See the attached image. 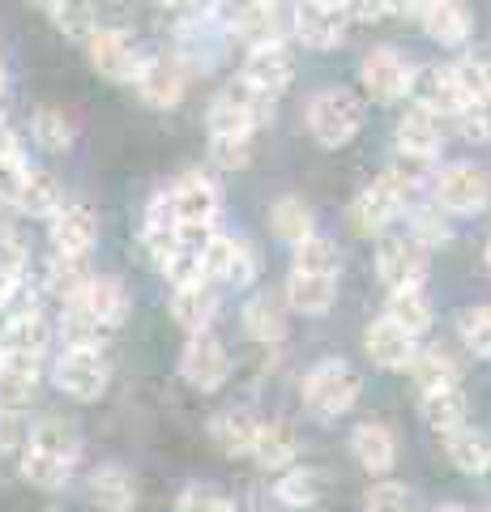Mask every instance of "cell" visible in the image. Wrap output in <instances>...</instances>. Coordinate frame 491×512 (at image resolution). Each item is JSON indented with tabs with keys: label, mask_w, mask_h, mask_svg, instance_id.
Masks as SVG:
<instances>
[{
	"label": "cell",
	"mask_w": 491,
	"mask_h": 512,
	"mask_svg": "<svg viewBox=\"0 0 491 512\" xmlns=\"http://www.w3.org/2000/svg\"><path fill=\"white\" fill-rule=\"evenodd\" d=\"M82 440L65 419H43L22 440V474L43 491H60L73 478Z\"/></svg>",
	"instance_id": "cell-1"
},
{
	"label": "cell",
	"mask_w": 491,
	"mask_h": 512,
	"mask_svg": "<svg viewBox=\"0 0 491 512\" xmlns=\"http://www.w3.org/2000/svg\"><path fill=\"white\" fill-rule=\"evenodd\" d=\"M363 99L355 90H346V86H325V90H316L308 107H304V124H308V133L316 146H325V150H342V146H351V141L359 137V128H363Z\"/></svg>",
	"instance_id": "cell-2"
},
{
	"label": "cell",
	"mask_w": 491,
	"mask_h": 512,
	"mask_svg": "<svg viewBox=\"0 0 491 512\" xmlns=\"http://www.w3.org/2000/svg\"><path fill=\"white\" fill-rule=\"evenodd\" d=\"M274 94H265L257 86H248L244 77H235L223 90L210 99V111H205V128L210 133H248L257 137L261 128L274 120Z\"/></svg>",
	"instance_id": "cell-3"
},
{
	"label": "cell",
	"mask_w": 491,
	"mask_h": 512,
	"mask_svg": "<svg viewBox=\"0 0 491 512\" xmlns=\"http://www.w3.org/2000/svg\"><path fill=\"white\" fill-rule=\"evenodd\" d=\"M359 389H363V380H359V372L351 363L325 359L304 376V406H308L312 419L334 423L359 402Z\"/></svg>",
	"instance_id": "cell-4"
},
{
	"label": "cell",
	"mask_w": 491,
	"mask_h": 512,
	"mask_svg": "<svg viewBox=\"0 0 491 512\" xmlns=\"http://www.w3.org/2000/svg\"><path fill=\"white\" fill-rule=\"evenodd\" d=\"M427 197H432L445 214H483L491 205V180L483 167L474 163H445L432 171V184H427Z\"/></svg>",
	"instance_id": "cell-5"
},
{
	"label": "cell",
	"mask_w": 491,
	"mask_h": 512,
	"mask_svg": "<svg viewBox=\"0 0 491 512\" xmlns=\"http://www.w3.org/2000/svg\"><path fill=\"white\" fill-rule=\"evenodd\" d=\"M86 60H90L94 73L107 77V82L133 86V77L141 69V60H146V52H141L137 39L124 26H94L86 35Z\"/></svg>",
	"instance_id": "cell-6"
},
{
	"label": "cell",
	"mask_w": 491,
	"mask_h": 512,
	"mask_svg": "<svg viewBox=\"0 0 491 512\" xmlns=\"http://www.w3.org/2000/svg\"><path fill=\"white\" fill-rule=\"evenodd\" d=\"M415 69L419 64L406 52H398V47H372V52L359 60V86L376 103H402V99H410Z\"/></svg>",
	"instance_id": "cell-7"
},
{
	"label": "cell",
	"mask_w": 491,
	"mask_h": 512,
	"mask_svg": "<svg viewBox=\"0 0 491 512\" xmlns=\"http://www.w3.org/2000/svg\"><path fill=\"white\" fill-rule=\"evenodd\" d=\"M291 35L295 43H304L308 52H329L346 39L351 18H346L342 0H291Z\"/></svg>",
	"instance_id": "cell-8"
},
{
	"label": "cell",
	"mask_w": 491,
	"mask_h": 512,
	"mask_svg": "<svg viewBox=\"0 0 491 512\" xmlns=\"http://www.w3.org/2000/svg\"><path fill=\"white\" fill-rule=\"evenodd\" d=\"M376 278L389 291H423L427 282V248L410 235H393L380 239L376 248Z\"/></svg>",
	"instance_id": "cell-9"
},
{
	"label": "cell",
	"mask_w": 491,
	"mask_h": 512,
	"mask_svg": "<svg viewBox=\"0 0 491 512\" xmlns=\"http://www.w3.org/2000/svg\"><path fill=\"white\" fill-rule=\"evenodd\" d=\"M112 367H107L99 346H65V355L56 359V384L77 402H94L107 393Z\"/></svg>",
	"instance_id": "cell-10"
},
{
	"label": "cell",
	"mask_w": 491,
	"mask_h": 512,
	"mask_svg": "<svg viewBox=\"0 0 491 512\" xmlns=\"http://www.w3.org/2000/svg\"><path fill=\"white\" fill-rule=\"evenodd\" d=\"M133 90H137V99L146 107L171 111V107L184 103L188 73H184V64L176 56H146L141 60V69H137V77H133Z\"/></svg>",
	"instance_id": "cell-11"
},
{
	"label": "cell",
	"mask_w": 491,
	"mask_h": 512,
	"mask_svg": "<svg viewBox=\"0 0 491 512\" xmlns=\"http://www.w3.org/2000/svg\"><path fill=\"white\" fill-rule=\"evenodd\" d=\"M240 77L248 86H257L265 94H287V86L295 82V56H291V43L287 39H265V43H252L248 56L240 64Z\"/></svg>",
	"instance_id": "cell-12"
},
{
	"label": "cell",
	"mask_w": 491,
	"mask_h": 512,
	"mask_svg": "<svg viewBox=\"0 0 491 512\" xmlns=\"http://www.w3.org/2000/svg\"><path fill=\"white\" fill-rule=\"evenodd\" d=\"M65 308L77 312V316H86V320H94V325H103V329H116V325H124V316H129V291H124L116 278L90 274L65 299Z\"/></svg>",
	"instance_id": "cell-13"
},
{
	"label": "cell",
	"mask_w": 491,
	"mask_h": 512,
	"mask_svg": "<svg viewBox=\"0 0 491 512\" xmlns=\"http://www.w3.org/2000/svg\"><path fill=\"white\" fill-rule=\"evenodd\" d=\"M47 239L56 256H90L99 244V214L86 201H65L47 218Z\"/></svg>",
	"instance_id": "cell-14"
},
{
	"label": "cell",
	"mask_w": 491,
	"mask_h": 512,
	"mask_svg": "<svg viewBox=\"0 0 491 512\" xmlns=\"http://www.w3.org/2000/svg\"><path fill=\"white\" fill-rule=\"evenodd\" d=\"M402 210H406V192L393 184L389 175H376L351 201V227H355V235H380L389 222H398Z\"/></svg>",
	"instance_id": "cell-15"
},
{
	"label": "cell",
	"mask_w": 491,
	"mask_h": 512,
	"mask_svg": "<svg viewBox=\"0 0 491 512\" xmlns=\"http://www.w3.org/2000/svg\"><path fill=\"white\" fill-rule=\"evenodd\" d=\"M171 205H176L180 227H214L218 210H223V192L205 171H184L171 184Z\"/></svg>",
	"instance_id": "cell-16"
},
{
	"label": "cell",
	"mask_w": 491,
	"mask_h": 512,
	"mask_svg": "<svg viewBox=\"0 0 491 512\" xmlns=\"http://www.w3.org/2000/svg\"><path fill=\"white\" fill-rule=\"evenodd\" d=\"M180 372L193 389H218L231 372V359H227V346L214 338L210 329H197L188 333L184 342V355H180Z\"/></svg>",
	"instance_id": "cell-17"
},
{
	"label": "cell",
	"mask_w": 491,
	"mask_h": 512,
	"mask_svg": "<svg viewBox=\"0 0 491 512\" xmlns=\"http://www.w3.org/2000/svg\"><path fill=\"white\" fill-rule=\"evenodd\" d=\"M363 350H368V359L376 367H385V372H410V363H415L419 346H415V333L402 329L398 320L380 316L368 325V333H363Z\"/></svg>",
	"instance_id": "cell-18"
},
{
	"label": "cell",
	"mask_w": 491,
	"mask_h": 512,
	"mask_svg": "<svg viewBox=\"0 0 491 512\" xmlns=\"http://www.w3.org/2000/svg\"><path fill=\"white\" fill-rule=\"evenodd\" d=\"M393 146H398V154L436 163L440 150H445V128H440V116L423 111L419 103H410L398 116V124H393Z\"/></svg>",
	"instance_id": "cell-19"
},
{
	"label": "cell",
	"mask_w": 491,
	"mask_h": 512,
	"mask_svg": "<svg viewBox=\"0 0 491 512\" xmlns=\"http://www.w3.org/2000/svg\"><path fill=\"white\" fill-rule=\"evenodd\" d=\"M410 99H415L423 111L440 116V120H453L457 111H466L449 64H419V69H415V82H410Z\"/></svg>",
	"instance_id": "cell-20"
},
{
	"label": "cell",
	"mask_w": 491,
	"mask_h": 512,
	"mask_svg": "<svg viewBox=\"0 0 491 512\" xmlns=\"http://www.w3.org/2000/svg\"><path fill=\"white\" fill-rule=\"evenodd\" d=\"M419 22H423V35L440 47H462L474 30L466 0H432V5L419 9Z\"/></svg>",
	"instance_id": "cell-21"
},
{
	"label": "cell",
	"mask_w": 491,
	"mask_h": 512,
	"mask_svg": "<svg viewBox=\"0 0 491 512\" xmlns=\"http://www.w3.org/2000/svg\"><path fill=\"white\" fill-rule=\"evenodd\" d=\"M39 384V355H18V350H0V410L30 406Z\"/></svg>",
	"instance_id": "cell-22"
},
{
	"label": "cell",
	"mask_w": 491,
	"mask_h": 512,
	"mask_svg": "<svg viewBox=\"0 0 491 512\" xmlns=\"http://www.w3.org/2000/svg\"><path fill=\"white\" fill-rule=\"evenodd\" d=\"M90 500L103 512H133L137 508V478L129 466L120 461H107V466L94 470L90 478Z\"/></svg>",
	"instance_id": "cell-23"
},
{
	"label": "cell",
	"mask_w": 491,
	"mask_h": 512,
	"mask_svg": "<svg viewBox=\"0 0 491 512\" xmlns=\"http://www.w3.org/2000/svg\"><path fill=\"white\" fill-rule=\"evenodd\" d=\"M351 448H355V461L368 474H380L385 478L393 466H398V436L385 427V423H359L355 436H351Z\"/></svg>",
	"instance_id": "cell-24"
},
{
	"label": "cell",
	"mask_w": 491,
	"mask_h": 512,
	"mask_svg": "<svg viewBox=\"0 0 491 512\" xmlns=\"http://www.w3.org/2000/svg\"><path fill=\"white\" fill-rule=\"evenodd\" d=\"M248 457L257 461L261 470L282 474V470H291V466H295V457H299V440H295V431H291L287 423H261Z\"/></svg>",
	"instance_id": "cell-25"
},
{
	"label": "cell",
	"mask_w": 491,
	"mask_h": 512,
	"mask_svg": "<svg viewBox=\"0 0 491 512\" xmlns=\"http://www.w3.org/2000/svg\"><path fill=\"white\" fill-rule=\"evenodd\" d=\"M338 299V274H304V269H291L287 282V303L304 316H325Z\"/></svg>",
	"instance_id": "cell-26"
},
{
	"label": "cell",
	"mask_w": 491,
	"mask_h": 512,
	"mask_svg": "<svg viewBox=\"0 0 491 512\" xmlns=\"http://www.w3.org/2000/svg\"><path fill=\"white\" fill-rule=\"evenodd\" d=\"M218 312V291L210 282H193V286H176L171 295V320L184 329V333H197V329H210V320Z\"/></svg>",
	"instance_id": "cell-27"
},
{
	"label": "cell",
	"mask_w": 491,
	"mask_h": 512,
	"mask_svg": "<svg viewBox=\"0 0 491 512\" xmlns=\"http://www.w3.org/2000/svg\"><path fill=\"white\" fill-rule=\"evenodd\" d=\"M18 205L22 214H35V218H52L60 205H65V188L56 184V175L52 171H43V167H30L26 171V180L18 188Z\"/></svg>",
	"instance_id": "cell-28"
},
{
	"label": "cell",
	"mask_w": 491,
	"mask_h": 512,
	"mask_svg": "<svg viewBox=\"0 0 491 512\" xmlns=\"http://www.w3.org/2000/svg\"><path fill=\"white\" fill-rule=\"evenodd\" d=\"M419 414H423V423L432 431L449 436V431L466 427V397H462L457 384H449V389H427L419 397Z\"/></svg>",
	"instance_id": "cell-29"
},
{
	"label": "cell",
	"mask_w": 491,
	"mask_h": 512,
	"mask_svg": "<svg viewBox=\"0 0 491 512\" xmlns=\"http://www.w3.org/2000/svg\"><path fill=\"white\" fill-rule=\"evenodd\" d=\"M35 5L43 9V18L52 22L60 35H69V39H82L94 26H103L99 22V9H94V0H35Z\"/></svg>",
	"instance_id": "cell-30"
},
{
	"label": "cell",
	"mask_w": 491,
	"mask_h": 512,
	"mask_svg": "<svg viewBox=\"0 0 491 512\" xmlns=\"http://www.w3.org/2000/svg\"><path fill=\"white\" fill-rule=\"evenodd\" d=\"M43 346H47V320L39 308H22L5 320L0 329V350H18V355H39L43 359Z\"/></svg>",
	"instance_id": "cell-31"
},
{
	"label": "cell",
	"mask_w": 491,
	"mask_h": 512,
	"mask_svg": "<svg viewBox=\"0 0 491 512\" xmlns=\"http://www.w3.org/2000/svg\"><path fill=\"white\" fill-rule=\"evenodd\" d=\"M457 94H462L466 111H491V60L483 56H462L449 64Z\"/></svg>",
	"instance_id": "cell-32"
},
{
	"label": "cell",
	"mask_w": 491,
	"mask_h": 512,
	"mask_svg": "<svg viewBox=\"0 0 491 512\" xmlns=\"http://www.w3.org/2000/svg\"><path fill=\"white\" fill-rule=\"evenodd\" d=\"M445 453L462 474H487L491 470V436L474 427H457L445 436Z\"/></svg>",
	"instance_id": "cell-33"
},
{
	"label": "cell",
	"mask_w": 491,
	"mask_h": 512,
	"mask_svg": "<svg viewBox=\"0 0 491 512\" xmlns=\"http://www.w3.org/2000/svg\"><path fill=\"white\" fill-rule=\"evenodd\" d=\"M30 137H35V146L47 154H69L77 141V124L60 107H39L35 116H30Z\"/></svg>",
	"instance_id": "cell-34"
},
{
	"label": "cell",
	"mask_w": 491,
	"mask_h": 512,
	"mask_svg": "<svg viewBox=\"0 0 491 512\" xmlns=\"http://www.w3.org/2000/svg\"><path fill=\"white\" fill-rule=\"evenodd\" d=\"M274 495L282 508H316L325 495V478L308 466H291V470H282V478L274 483Z\"/></svg>",
	"instance_id": "cell-35"
},
{
	"label": "cell",
	"mask_w": 491,
	"mask_h": 512,
	"mask_svg": "<svg viewBox=\"0 0 491 512\" xmlns=\"http://www.w3.org/2000/svg\"><path fill=\"white\" fill-rule=\"evenodd\" d=\"M244 333L252 342H282L287 338V316H282V308L269 295H252L244 303Z\"/></svg>",
	"instance_id": "cell-36"
},
{
	"label": "cell",
	"mask_w": 491,
	"mask_h": 512,
	"mask_svg": "<svg viewBox=\"0 0 491 512\" xmlns=\"http://www.w3.org/2000/svg\"><path fill=\"white\" fill-rule=\"evenodd\" d=\"M269 222H274V235L278 239H287V244L295 248L299 239H308L316 231V218H312V205L304 197H278L274 201V210H269Z\"/></svg>",
	"instance_id": "cell-37"
},
{
	"label": "cell",
	"mask_w": 491,
	"mask_h": 512,
	"mask_svg": "<svg viewBox=\"0 0 491 512\" xmlns=\"http://www.w3.org/2000/svg\"><path fill=\"white\" fill-rule=\"evenodd\" d=\"M257 419H252L248 410H227V414H218L214 427H210V436L214 444L223 448V453L231 457H240V453H252V440H257Z\"/></svg>",
	"instance_id": "cell-38"
},
{
	"label": "cell",
	"mask_w": 491,
	"mask_h": 512,
	"mask_svg": "<svg viewBox=\"0 0 491 512\" xmlns=\"http://www.w3.org/2000/svg\"><path fill=\"white\" fill-rule=\"evenodd\" d=\"M410 376H415L419 393L427 389H449V384L462 380V367H457L445 350H423V355H415V363H410Z\"/></svg>",
	"instance_id": "cell-39"
},
{
	"label": "cell",
	"mask_w": 491,
	"mask_h": 512,
	"mask_svg": "<svg viewBox=\"0 0 491 512\" xmlns=\"http://www.w3.org/2000/svg\"><path fill=\"white\" fill-rule=\"evenodd\" d=\"M385 316H389V320H398V325L410 329L415 338L432 329V303L423 299V291H389Z\"/></svg>",
	"instance_id": "cell-40"
},
{
	"label": "cell",
	"mask_w": 491,
	"mask_h": 512,
	"mask_svg": "<svg viewBox=\"0 0 491 512\" xmlns=\"http://www.w3.org/2000/svg\"><path fill=\"white\" fill-rule=\"evenodd\" d=\"M295 269H304V274H338L342 269V256H338V244L329 235H308L295 244Z\"/></svg>",
	"instance_id": "cell-41"
},
{
	"label": "cell",
	"mask_w": 491,
	"mask_h": 512,
	"mask_svg": "<svg viewBox=\"0 0 491 512\" xmlns=\"http://www.w3.org/2000/svg\"><path fill=\"white\" fill-rule=\"evenodd\" d=\"M26 171H30V163H26V154H22L18 133H13L9 141H0V205L18 201V188L26 180Z\"/></svg>",
	"instance_id": "cell-42"
},
{
	"label": "cell",
	"mask_w": 491,
	"mask_h": 512,
	"mask_svg": "<svg viewBox=\"0 0 491 512\" xmlns=\"http://www.w3.org/2000/svg\"><path fill=\"white\" fill-rule=\"evenodd\" d=\"M457 333L474 359H491V303H479V308H466L457 316Z\"/></svg>",
	"instance_id": "cell-43"
},
{
	"label": "cell",
	"mask_w": 491,
	"mask_h": 512,
	"mask_svg": "<svg viewBox=\"0 0 491 512\" xmlns=\"http://www.w3.org/2000/svg\"><path fill=\"white\" fill-rule=\"evenodd\" d=\"M210 158L223 171H240L252 163V137L248 133H210Z\"/></svg>",
	"instance_id": "cell-44"
},
{
	"label": "cell",
	"mask_w": 491,
	"mask_h": 512,
	"mask_svg": "<svg viewBox=\"0 0 491 512\" xmlns=\"http://www.w3.org/2000/svg\"><path fill=\"white\" fill-rule=\"evenodd\" d=\"M86 278V256H52L47 265V291H56L60 299H69Z\"/></svg>",
	"instance_id": "cell-45"
},
{
	"label": "cell",
	"mask_w": 491,
	"mask_h": 512,
	"mask_svg": "<svg viewBox=\"0 0 491 512\" xmlns=\"http://www.w3.org/2000/svg\"><path fill=\"white\" fill-rule=\"evenodd\" d=\"M410 239H419L423 248H436L449 239V222H445V210L436 201H427L415 210V222H410Z\"/></svg>",
	"instance_id": "cell-46"
},
{
	"label": "cell",
	"mask_w": 491,
	"mask_h": 512,
	"mask_svg": "<svg viewBox=\"0 0 491 512\" xmlns=\"http://www.w3.org/2000/svg\"><path fill=\"white\" fill-rule=\"evenodd\" d=\"M363 512H415V495H410L402 483H372L368 495H363Z\"/></svg>",
	"instance_id": "cell-47"
},
{
	"label": "cell",
	"mask_w": 491,
	"mask_h": 512,
	"mask_svg": "<svg viewBox=\"0 0 491 512\" xmlns=\"http://www.w3.org/2000/svg\"><path fill=\"white\" fill-rule=\"evenodd\" d=\"M223 282H231V286H252L257 282V256H252V248L244 244V239H235L231 261L223 269Z\"/></svg>",
	"instance_id": "cell-48"
},
{
	"label": "cell",
	"mask_w": 491,
	"mask_h": 512,
	"mask_svg": "<svg viewBox=\"0 0 491 512\" xmlns=\"http://www.w3.org/2000/svg\"><path fill=\"white\" fill-rule=\"evenodd\" d=\"M176 512H235V508L227 504V495H218L214 487H188L180 495Z\"/></svg>",
	"instance_id": "cell-49"
},
{
	"label": "cell",
	"mask_w": 491,
	"mask_h": 512,
	"mask_svg": "<svg viewBox=\"0 0 491 512\" xmlns=\"http://www.w3.org/2000/svg\"><path fill=\"white\" fill-rule=\"evenodd\" d=\"M342 9H346V18H351V22H363V26H372V22H385V18H389L385 0H342Z\"/></svg>",
	"instance_id": "cell-50"
},
{
	"label": "cell",
	"mask_w": 491,
	"mask_h": 512,
	"mask_svg": "<svg viewBox=\"0 0 491 512\" xmlns=\"http://www.w3.org/2000/svg\"><path fill=\"white\" fill-rule=\"evenodd\" d=\"M22 440H26V431H22L18 410H0V453H9V448H18Z\"/></svg>",
	"instance_id": "cell-51"
},
{
	"label": "cell",
	"mask_w": 491,
	"mask_h": 512,
	"mask_svg": "<svg viewBox=\"0 0 491 512\" xmlns=\"http://www.w3.org/2000/svg\"><path fill=\"white\" fill-rule=\"evenodd\" d=\"M18 286H22V274H13L9 265H0V312L18 299Z\"/></svg>",
	"instance_id": "cell-52"
},
{
	"label": "cell",
	"mask_w": 491,
	"mask_h": 512,
	"mask_svg": "<svg viewBox=\"0 0 491 512\" xmlns=\"http://www.w3.org/2000/svg\"><path fill=\"white\" fill-rule=\"evenodd\" d=\"M385 9H389V18H419L423 0H385Z\"/></svg>",
	"instance_id": "cell-53"
},
{
	"label": "cell",
	"mask_w": 491,
	"mask_h": 512,
	"mask_svg": "<svg viewBox=\"0 0 491 512\" xmlns=\"http://www.w3.org/2000/svg\"><path fill=\"white\" fill-rule=\"evenodd\" d=\"M158 5H163V9H176V13H180V9H193L197 0H158Z\"/></svg>",
	"instance_id": "cell-54"
},
{
	"label": "cell",
	"mask_w": 491,
	"mask_h": 512,
	"mask_svg": "<svg viewBox=\"0 0 491 512\" xmlns=\"http://www.w3.org/2000/svg\"><path fill=\"white\" fill-rule=\"evenodd\" d=\"M248 5H265V9H282L287 0H248Z\"/></svg>",
	"instance_id": "cell-55"
},
{
	"label": "cell",
	"mask_w": 491,
	"mask_h": 512,
	"mask_svg": "<svg viewBox=\"0 0 491 512\" xmlns=\"http://www.w3.org/2000/svg\"><path fill=\"white\" fill-rule=\"evenodd\" d=\"M483 269L491 274V239H487V248H483Z\"/></svg>",
	"instance_id": "cell-56"
},
{
	"label": "cell",
	"mask_w": 491,
	"mask_h": 512,
	"mask_svg": "<svg viewBox=\"0 0 491 512\" xmlns=\"http://www.w3.org/2000/svg\"><path fill=\"white\" fill-rule=\"evenodd\" d=\"M432 512H466L462 504H440V508H432Z\"/></svg>",
	"instance_id": "cell-57"
},
{
	"label": "cell",
	"mask_w": 491,
	"mask_h": 512,
	"mask_svg": "<svg viewBox=\"0 0 491 512\" xmlns=\"http://www.w3.org/2000/svg\"><path fill=\"white\" fill-rule=\"evenodd\" d=\"M0 99H5V60H0Z\"/></svg>",
	"instance_id": "cell-58"
},
{
	"label": "cell",
	"mask_w": 491,
	"mask_h": 512,
	"mask_svg": "<svg viewBox=\"0 0 491 512\" xmlns=\"http://www.w3.org/2000/svg\"><path fill=\"white\" fill-rule=\"evenodd\" d=\"M423 5H432V0H423Z\"/></svg>",
	"instance_id": "cell-59"
}]
</instances>
